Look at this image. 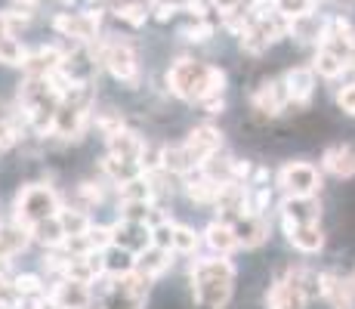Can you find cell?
<instances>
[{"mask_svg":"<svg viewBox=\"0 0 355 309\" xmlns=\"http://www.w3.org/2000/svg\"><path fill=\"white\" fill-rule=\"evenodd\" d=\"M235 263L229 257H195L189 263V285H192L195 309H226L235 294Z\"/></svg>","mask_w":355,"mask_h":309,"instance_id":"obj_1","label":"cell"},{"mask_svg":"<svg viewBox=\"0 0 355 309\" xmlns=\"http://www.w3.org/2000/svg\"><path fill=\"white\" fill-rule=\"evenodd\" d=\"M167 90L182 102H192L201 106L204 99H214V96L226 93V72L216 65L198 59H176L167 68Z\"/></svg>","mask_w":355,"mask_h":309,"instance_id":"obj_2","label":"cell"},{"mask_svg":"<svg viewBox=\"0 0 355 309\" xmlns=\"http://www.w3.org/2000/svg\"><path fill=\"white\" fill-rule=\"evenodd\" d=\"M59 210H62V198L50 183H25L12 198V219L22 226L59 217Z\"/></svg>","mask_w":355,"mask_h":309,"instance_id":"obj_3","label":"cell"},{"mask_svg":"<svg viewBox=\"0 0 355 309\" xmlns=\"http://www.w3.org/2000/svg\"><path fill=\"white\" fill-rule=\"evenodd\" d=\"M93 53H96V59L105 65V72L112 74L118 84H124L130 87V90H136L139 87V56H136V50H133V44L124 37H105V40H93Z\"/></svg>","mask_w":355,"mask_h":309,"instance_id":"obj_4","label":"cell"},{"mask_svg":"<svg viewBox=\"0 0 355 309\" xmlns=\"http://www.w3.org/2000/svg\"><path fill=\"white\" fill-rule=\"evenodd\" d=\"M275 183L284 195L293 198H309L322 192V170L312 161H284L282 170L275 174Z\"/></svg>","mask_w":355,"mask_h":309,"instance_id":"obj_5","label":"cell"},{"mask_svg":"<svg viewBox=\"0 0 355 309\" xmlns=\"http://www.w3.org/2000/svg\"><path fill=\"white\" fill-rule=\"evenodd\" d=\"M102 25V10H80V12H59L53 19V28L71 44H93Z\"/></svg>","mask_w":355,"mask_h":309,"instance_id":"obj_6","label":"cell"},{"mask_svg":"<svg viewBox=\"0 0 355 309\" xmlns=\"http://www.w3.org/2000/svg\"><path fill=\"white\" fill-rule=\"evenodd\" d=\"M182 146H186L195 167H204L207 158H214L216 152L226 149V140H223V130L214 127V124H195V127L189 130V136L182 140Z\"/></svg>","mask_w":355,"mask_h":309,"instance_id":"obj_7","label":"cell"},{"mask_svg":"<svg viewBox=\"0 0 355 309\" xmlns=\"http://www.w3.org/2000/svg\"><path fill=\"white\" fill-rule=\"evenodd\" d=\"M288 106H291V93H288V87H284V81H263V84L250 93V108H254L257 121L278 118Z\"/></svg>","mask_w":355,"mask_h":309,"instance_id":"obj_8","label":"cell"},{"mask_svg":"<svg viewBox=\"0 0 355 309\" xmlns=\"http://www.w3.org/2000/svg\"><path fill=\"white\" fill-rule=\"evenodd\" d=\"M50 297L56 300L62 309H93L96 303V291L87 281H74V278H59L50 285Z\"/></svg>","mask_w":355,"mask_h":309,"instance_id":"obj_9","label":"cell"},{"mask_svg":"<svg viewBox=\"0 0 355 309\" xmlns=\"http://www.w3.org/2000/svg\"><path fill=\"white\" fill-rule=\"evenodd\" d=\"M278 210H282V226H306V223H318L322 219V201H318V195H309V198L284 195Z\"/></svg>","mask_w":355,"mask_h":309,"instance_id":"obj_10","label":"cell"},{"mask_svg":"<svg viewBox=\"0 0 355 309\" xmlns=\"http://www.w3.org/2000/svg\"><path fill=\"white\" fill-rule=\"evenodd\" d=\"M65 53L68 50H59L56 44H46V47L31 50L28 59H25V65H22L25 78H50L53 72H59V68H62Z\"/></svg>","mask_w":355,"mask_h":309,"instance_id":"obj_11","label":"cell"},{"mask_svg":"<svg viewBox=\"0 0 355 309\" xmlns=\"http://www.w3.org/2000/svg\"><path fill=\"white\" fill-rule=\"evenodd\" d=\"M31 244V232L28 226L16 223V219H0V260H3L6 266H10L12 257H19V253H25Z\"/></svg>","mask_w":355,"mask_h":309,"instance_id":"obj_12","label":"cell"},{"mask_svg":"<svg viewBox=\"0 0 355 309\" xmlns=\"http://www.w3.org/2000/svg\"><path fill=\"white\" fill-rule=\"evenodd\" d=\"M112 232H114V244L127 247L139 257L148 244H152V226L148 223H133V219H114L112 223Z\"/></svg>","mask_w":355,"mask_h":309,"instance_id":"obj_13","label":"cell"},{"mask_svg":"<svg viewBox=\"0 0 355 309\" xmlns=\"http://www.w3.org/2000/svg\"><path fill=\"white\" fill-rule=\"evenodd\" d=\"M182 195L189 198L198 208H214L216 195H220V183H214L201 167L192 170V174L182 176Z\"/></svg>","mask_w":355,"mask_h":309,"instance_id":"obj_14","label":"cell"},{"mask_svg":"<svg viewBox=\"0 0 355 309\" xmlns=\"http://www.w3.org/2000/svg\"><path fill=\"white\" fill-rule=\"evenodd\" d=\"M322 170L337 180H352L355 176V146L352 142H337L322 152Z\"/></svg>","mask_w":355,"mask_h":309,"instance_id":"obj_15","label":"cell"},{"mask_svg":"<svg viewBox=\"0 0 355 309\" xmlns=\"http://www.w3.org/2000/svg\"><path fill=\"white\" fill-rule=\"evenodd\" d=\"M232 226H235L238 247H244V251H254V247H259V244L269 242L272 226H269V219H266V217L244 214V217H238Z\"/></svg>","mask_w":355,"mask_h":309,"instance_id":"obj_16","label":"cell"},{"mask_svg":"<svg viewBox=\"0 0 355 309\" xmlns=\"http://www.w3.org/2000/svg\"><path fill=\"white\" fill-rule=\"evenodd\" d=\"M204 235V247L216 257H232L238 251V238H235V226L226 223V219H210Z\"/></svg>","mask_w":355,"mask_h":309,"instance_id":"obj_17","label":"cell"},{"mask_svg":"<svg viewBox=\"0 0 355 309\" xmlns=\"http://www.w3.org/2000/svg\"><path fill=\"white\" fill-rule=\"evenodd\" d=\"M263 303H266V309H306L309 306V300L303 297V291H300L297 285H291V281L282 276V278H275L269 285Z\"/></svg>","mask_w":355,"mask_h":309,"instance_id":"obj_18","label":"cell"},{"mask_svg":"<svg viewBox=\"0 0 355 309\" xmlns=\"http://www.w3.org/2000/svg\"><path fill=\"white\" fill-rule=\"evenodd\" d=\"M322 285H324L322 300H327L334 309H352L355 306V278L337 276V272H322Z\"/></svg>","mask_w":355,"mask_h":309,"instance_id":"obj_19","label":"cell"},{"mask_svg":"<svg viewBox=\"0 0 355 309\" xmlns=\"http://www.w3.org/2000/svg\"><path fill=\"white\" fill-rule=\"evenodd\" d=\"M282 81L288 87L293 106H309L312 102V93H315V72H312V65L291 68V72H284Z\"/></svg>","mask_w":355,"mask_h":309,"instance_id":"obj_20","label":"cell"},{"mask_svg":"<svg viewBox=\"0 0 355 309\" xmlns=\"http://www.w3.org/2000/svg\"><path fill=\"white\" fill-rule=\"evenodd\" d=\"M288 235L291 247H297L300 253H318L324 247V229L318 223H306V226H282Z\"/></svg>","mask_w":355,"mask_h":309,"instance_id":"obj_21","label":"cell"},{"mask_svg":"<svg viewBox=\"0 0 355 309\" xmlns=\"http://www.w3.org/2000/svg\"><path fill=\"white\" fill-rule=\"evenodd\" d=\"M173 257H176L173 251H164V247H158V244H148L146 251L136 257V269L158 281L161 276H167V272L173 269Z\"/></svg>","mask_w":355,"mask_h":309,"instance_id":"obj_22","label":"cell"},{"mask_svg":"<svg viewBox=\"0 0 355 309\" xmlns=\"http://www.w3.org/2000/svg\"><path fill=\"white\" fill-rule=\"evenodd\" d=\"M112 189L105 180H80L78 185H74L71 192V204L80 210H87V214H93L96 208H102V201H105V192Z\"/></svg>","mask_w":355,"mask_h":309,"instance_id":"obj_23","label":"cell"},{"mask_svg":"<svg viewBox=\"0 0 355 309\" xmlns=\"http://www.w3.org/2000/svg\"><path fill=\"white\" fill-rule=\"evenodd\" d=\"M142 149H146V140H142L136 130H121L118 136H112V140H105V155H114L121 158V161H136L139 164V155Z\"/></svg>","mask_w":355,"mask_h":309,"instance_id":"obj_24","label":"cell"},{"mask_svg":"<svg viewBox=\"0 0 355 309\" xmlns=\"http://www.w3.org/2000/svg\"><path fill=\"white\" fill-rule=\"evenodd\" d=\"M102 269L108 278H124L130 272H136V253L121 244H108L102 251Z\"/></svg>","mask_w":355,"mask_h":309,"instance_id":"obj_25","label":"cell"},{"mask_svg":"<svg viewBox=\"0 0 355 309\" xmlns=\"http://www.w3.org/2000/svg\"><path fill=\"white\" fill-rule=\"evenodd\" d=\"M327 25H331V19H322L318 12H309V16L303 19H293L291 25V37H297L300 44H324L327 37Z\"/></svg>","mask_w":355,"mask_h":309,"instance_id":"obj_26","label":"cell"},{"mask_svg":"<svg viewBox=\"0 0 355 309\" xmlns=\"http://www.w3.org/2000/svg\"><path fill=\"white\" fill-rule=\"evenodd\" d=\"M31 232V244L44 247V251H56V247L65 244V229H62V219L59 217H50V219H40V223L28 226Z\"/></svg>","mask_w":355,"mask_h":309,"instance_id":"obj_27","label":"cell"},{"mask_svg":"<svg viewBox=\"0 0 355 309\" xmlns=\"http://www.w3.org/2000/svg\"><path fill=\"white\" fill-rule=\"evenodd\" d=\"M148 297H142V294H133L124 281L114 278L112 281V291L105 294V297L96 300V309H146Z\"/></svg>","mask_w":355,"mask_h":309,"instance_id":"obj_28","label":"cell"},{"mask_svg":"<svg viewBox=\"0 0 355 309\" xmlns=\"http://www.w3.org/2000/svg\"><path fill=\"white\" fill-rule=\"evenodd\" d=\"M284 278L291 281V285H297L300 291H303V297L309 300H318L324 294V285H322V272L312 269V266H291L288 272H284Z\"/></svg>","mask_w":355,"mask_h":309,"instance_id":"obj_29","label":"cell"},{"mask_svg":"<svg viewBox=\"0 0 355 309\" xmlns=\"http://www.w3.org/2000/svg\"><path fill=\"white\" fill-rule=\"evenodd\" d=\"M346 68H352V65H349V62H346L343 56H340V53H334L331 47H318V50H315V59H312V72H315L318 78L334 81V78H340Z\"/></svg>","mask_w":355,"mask_h":309,"instance_id":"obj_30","label":"cell"},{"mask_svg":"<svg viewBox=\"0 0 355 309\" xmlns=\"http://www.w3.org/2000/svg\"><path fill=\"white\" fill-rule=\"evenodd\" d=\"M235 164H238V158L229 155L226 149H223V152H216L214 158H207L201 170H204V174H207L214 183L226 185V183H235Z\"/></svg>","mask_w":355,"mask_h":309,"instance_id":"obj_31","label":"cell"},{"mask_svg":"<svg viewBox=\"0 0 355 309\" xmlns=\"http://www.w3.org/2000/svg\"><path fill=\"white\" fill-rule=\"evenodd\" d=\"M114 195H118V204H127V201H146V204H155L158 198H155V189L152 183H148V176H136V180L130 183H121L118 189H114Z\"/></svg>","mask_w":355,"mask_h":309,"instance_id":"obj_32","label":"cell"},{"mask_svg":"<svg viewBox=\"0 0 355 309\" xmlns=\"http://www.w3.org/2000/svg\"><path fill=\"white\" fill-rule=\"evenodd\" d=\"M93 127H96V133L102 140H112L121 130H127V118L121 108H96L93 112Z\"/></svg>","mask_w":355,"mask_h":309,"instance_id":"obj_33","label":"cell"},{"mask_svg":"<svg viewBox=\"0 0 355 309\" xmlns=\"http://www.w3.org/2000/svg\"><path fill=\"white\" fill-rule=\"evenodd\" d=\"M59 219H62V229H65L68 238L87 235V232L93 229V214H87V210L74 208V204H62V210H59Z\"/></svg>","mask_w":355,"mask_h":309,"instance_id":"obj_34","label":"cell"},{"mask_svg":"<svg viewBox=\"0 0 355 309\" xmlns=\"http://www.w3.org/2000/svg\"><path fill=\"white\" fill-rule=\"evenodd\" d=\"M12 281H16V291L19 297L25 300H44L50 297V287H46V278L40 276V272H19V276H12Z\"/></svg>","mask_w":355,"mask_h":309,"instance_id":"obj_35","label":"cell"},{"mask_svg":"<svg viewBox=\"0 0 355 309\" xmlns=\"http://www.w3.org/2000/svg\"><path fill=\"white\" fill-rule=\"evenodd\" d=\"M204 244V235L195 232L189 223H176L173 229V253L176 257H198V247Z\"/></svg>","mask_w":355,"mask_h":309,"instance_id":"obj_36","label":"cell"},{"mask_svg":"<svg viewBox=\"0 0 355 309\" xmlns=\"http://www.w3.org/2000/svg\"><path fill=\"white\" fill-rule=\"evenodd\" d=\"M28 59V50L22 47V40L10 31H0V62L10 68H22Z\"/></svg>","mask_w":355,"mask_h":309,"instance_id":"obj_37","label":"cell"},{"mask_svg":"<svg viewBox=\"0 0 355 309\" xmlns=\"http://www.w3.org/2000/svg\"><path fill=\"white\" fill-rule=\"evenodd\" d=\"M114 16H118L121 22H127L130 28H142L148 19V3H142V0H127V3H118Z\"/></svg>","mask_w":355,"mask_h":309,"instance_id":"obj_38","label":"cell"},{"mask_svg":"<svg viewBox=\"0 0 355 309\" xmlns=\"http://www.w3.org/2000/svg\"><path fill=\"white\" fill-rule=\"evenodd\" d=\"M315 3L318 0H272V10L275 12H282L284 19H303V16H309L312 10H315Z\"/></svg>","mask_w":355,"mask_h":309,"instance_id":"obj_39","label":"cell"},{"mask_svg":"<svg viewBox=\"0 0 355 309\" xmlns=\"http://www.w3.org/2000/svg\"><path fill=\"white\" fill-rule=\"evenodd\" d=\"M214 34H216V25L210 22V19H198V22L186 25V28H180V37H186L189 44H207Z\"/></svg>","mask_w":355,"mask_h":309,"instance_id":"obj_40","label":"cell"},{"mask_svg":"<svg viewBox=\"0 0 355 309\" xmlns=\"http://www.w3.org/2000/svg\"><path fill=\"white\" fill-rule=\"evenodd\" d=\"M337 108L355 118V81H349V84H343L337 90Z\"/></svg>","mask_w":355,"mask_h":309,"instance_id":"obj_41","label":"cell"},{"mask_svg":"<svg viewBox=\"0 0 355 309\" xmlns=\"http://www.w3.org/2000/svg\"><path fill=\"white\" fill-rule=\"evenodd\" d=\"M180 10H182V12H189V16H192L195 22H198V19H207V12L214 10V6H210L207 0H182Z\"/></svg>","mask_w":355,"mask_h":309,"instance_id":"obj_42","label":"cell"},{"mask_svg":"<svg viewBox=\"0 0 355 309\" xmlns=\"http://www.w3.org/2000/svg\"><path fill=\"white\" fill-rule=\"evenodd\" d=\"M176 12H180V3H173V0H161V3L155 6V19H158V22H170Z\"/></svg>","mask_w":355,"mask_h":309,"instance_id":"obj_43","label":"cell"},{"mask_svg":"<svg viewBox=\"0 0 355 309\" xmlns=\"http://www.w3.org/2000/svg\"><path fill=\"white\" fill-rule=\"evenodd\" d=\"M201 108H204V115H223V112H226V99H223V96L204 99V102H201Z\"/></svg>","mask_w":355,"mask_h":309,"instance_id":"obj_44","label":"cell"},{"mask_svg":"<svg viewBox=\"0 0 355 309\" xmlns=\"http://www.w3.org/2000/svg\"><path fill=\"white\" fill-rule=\"evenodd\" d=\"M16 3H22V6H31V3H37V0H16Z\"/></svg>","mask_w":355,"mask_h":309,"instance_id":"obj_45","label":"cell"},{"mask_svg":"<svg viewBox=\"0 0 355 309\" xmlns=\"http://www.w3.org/2000/svg\"><path fill=\"white\" fill-rule=\"evenodd\" d=\"M59 3H74V0H59Z\"/></svg>","mask_w":355,"mask_h":309,"instance_id":"obj_46","label":"cell"},{"mask_svg":"<svg viewBox=\"0 0 355 309\" xmlns=\"http://www.w3.org/2000/svg\"><path fill=\"white\" fill-rule=\"evenodd\" d=\"M118 3H127V0H118Z\"/></svg>","mask_w":355,"mask_h":309,"instance_id":"obj_47","label":"cell"}]
</instances>
